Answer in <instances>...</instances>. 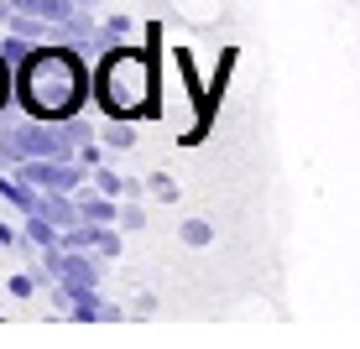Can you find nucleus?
<instances>
[{"instance_id":"1","label":"nucleus","mask_w":360,"mask_h":349,"mask_svg":"<svg viewBox=\"0 0 360 349\" xmlns=\"http://www.w3.org/2000/svg\"><path fill=\"white\" fill-rule=\"evenodd\" d=\"M94 89V73L73 42H37L16 68V105L32 120H73Z\"/></svg>"},{"instance_id":"2","label":"nucleus","mask_w":360,"mask_h":349,"mask_svg":"<svg viewBox=\"0 0 360 349\" xmlns=\"http://www.w3.org/2000/svg\"><path fill=\"white\" fill-rule=\"evenodd\" d=\"M157 58L152 47L110 42L94 63V99L110 120H146L157 115Z\"/></svg>"},{"instance_id":"3","label":"nucleus","mask_w":360,"mask_h":349,"mask_svg":"<svg viewBox=\"0 0 360 349\" xmlns=\"http://www.w3.org/2000/svg\"><path fill=\"white\" fill-rule=\"evenodd\" d=\"M73 198H79V209H84V224H120V204L110 193H99L94 183H84Z\"/></svg>"},{"instance_id":"4","label":"nucleus","mask_w":360,"mask_h":349,"mask_svg":"<svg viewBox=\"0 0 360 349\" xmlns=\"http://www.w3.org/2000/svg\"><path fill=\"white\" fill-rule=\"evenodd\" d=\"M32 47H37V42H27V37H16V32H6V42H0V58L11 63V73H16V68L32 58Z\"/></svg>"},{"instance_id":"5","label":"nucleus","mask_w":360,"mask_h":349,"mask_svg":"<svg viewBox=\"0 0 360 349\" xmlns=\"http://www.w3.org/2000/svg\"><path fill=\"white\" fill-rule=\"evenodd\" d=\"M89 251H99V256H120L115 224H89Z\"/></svg>"},{"instance_id":"6","label":"nucleus","mask_w":360,"mask_h":349,"mask_svg":"<svg viewBox=\"0 0 360 349\" xmlns=\"http://www.w3.org/2000/svg\"><path fill=\"white\" fill-rule=\"evenodd\" d=\"M94 188H99V193H110V198H120V193H126V183H120L110 167H94Z\"/></svg>"},{"instance_id":"7","label":"nucleus","mask_w":360,"mask_h":349,"mask_svg":"<svg viewBox=\"0 0 360 349\" xmlns=\"http://www.w3.org/2000/svg\"><path fill=\"white\" fill-rule=\"evenodd\" d=\"M183 240H188V245H209V240H214V230H209L204 219H188V224H183Z\"/></svg>"},{"instance_id":"8","label":"nucleus","mask_w":360,"mask_h":349,"mask_svg":"<svg viewBox=\"0 0 360 349\" xmlns=\"http://www.w3.org/2000/svg\"><path fill=\"white\" fill-rule=\"evenodd\" d=\"M6 99H16V73H11V63L0 58V110H6Z\"/></svg>"},{"instance_id":"9","label":"nucleus","mask_w":360,"mask_h":349,"mask_svg":"<svg viewBox=\"0 0 360 349\" xmlns=\"http://www.w3.org/2000/svg\"><path fill=\"white\" fill-rule=\"evenodd\" d=\"M105 37H110V42L131 37V16H105Z\"/></svg>"},{"instance_id":"10","label":"nucleus","mask_w":360,"mask_h":349,"mask_svg":"<svg viewBox=\"0 0 360 349\" xmlns=\"http://www.w3.org/2000/svg\"><path fill=\"white\" fill-rule=\"evenodd\" d=\"M79 162L84 167H99V162H105V146L99 141H79Z\"/></svg>"},{"instance_id":"11","label":"nucleus","mask_w":360,"mask_h":349,"mask_svg":"<svg viewBox=\"0 0 360 349\" xmlns=\"http://www.w3.org/2000/svg\"><path fill=\"white\" fill-rule=\"evenodd\" d=\"M21 235H27V230H11V224L0 219V245H11V251H21Z\"/></svg>"},{"instance_id":"12","label":"nucleus","mask_w":360,"mask_h":349,"mask_svg":"<svg viewBox=\"0 0 360 349\" xmlns=\"http://www.w3.org/2000/svg\"><path fill=\"white\" fill-rule=\"evenodd\" d=\"M141 224H146L141 209H120V230H141Z\"/></svg>"},{"instance_id":"13","label":"nucleus","mask_w":360,"mask_h":349,"mask_svg":"<svg viewBox=\"0 0 360 349\" xmlns=\"http://www.w3.org/2000/svg\"><path fill=\"white\" fill-rule=\"evenodd\" d=\"M32 287H37L32 277H11V297H32Z\"/></svg>"},{"instance_id":"14","label":"nucleus","mask_w":360,"mask_h":349,"mask_svg":"<svg viewBox=\"0 0 360 349\" xmlns=\"http://www.w3.org/2000/svg\"><path fill=\"white\" fill-rule=\"evenodd\" d=\"M79 6H84V11H94V6H99V0H79Z\"/></svg>"}]
</instances>
